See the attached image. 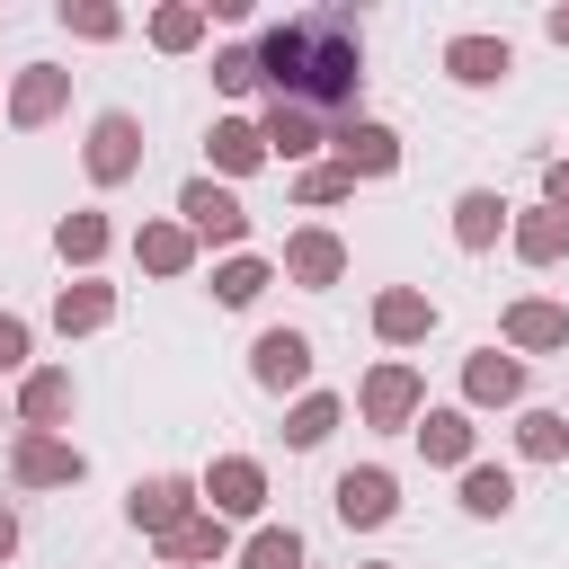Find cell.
Segmentation results:
<instances>
[{"instance_id":"9","label":"cell","mask_w":569,"mask_h":569,"mask_svg":"<svg viewBox=\"0 0 569 569\" xmlns=\"http://www.w3.org/2000/svg\"><path fill=\"white\" fill-rule=\"evenodd\" d=\"M196 489H204V507H213L222 525H240V516H267V462H258V453H213Z\"/></svg>"},{"instance_id":"32","label":"cell","mask_w":569,"mask_h":569,"mask_svg":"<svg viewBox=\"0 0 569 569\" xmlns=\"http://www.w3.org/2000/svg\"><path fill=\"white\" fill-rule=\"evenodd\" d=\"M507 507H516V471L471 462V471H462V516H480V525H489V516H507Z\"/></svg>"},{"instance_id":"29","label":"cell","mask_w":569,"mask_h":569,"mask_svg":"<svg viewBox=\"0 0 569 569\" xmlns=\"http://www.w3.org/2000/svg\"><path fill=\"white\" fill-rule=\"evenodd\" d=\"M338 418H347V400H338V391H302V400L284 409V445H293V453H311V445H329V436H338Z\"/></svg>"},{"instance_id":"4","label":"cell","mask_w":569,"mask_h":569,"mask_svg":"<svg viewBox=\"0 0 569 569\" xmlns=\"http://www.w3.org/2000/svg\"><path fill=\"white\" fill-rule=\"evenodd\" d=\"M80 169H89V187H124V178L142 169V116H133V107H107V116H89Z\"/></svg>"},{"instance_id":"26","label":"cell","mask_w":569,"mask_h":569,"mask_svg":"<svg viewBox=\"0 0 569 569\" xmlns=\"http://www.w3.org/2000/svg\"><path fill=\"white\" fill-rule=\"evenodd\" d=\"M160 560H169V569H204V560H231V525H222L213 507H196V516H187V525L160 542Z\"/></svg>"},{"instance_id":"40","label":"cell","mask_w":569,"mask_h":569,"mask_svg":"<svg viewBox=\"0 0 569 569\" xmlns=\"http://www.w3.org/2000/svg\"><path fill=\"white\" fill-rule=\"evenodd\" d=\"M0 107H9V71H0Z\"/></svg>"},{"instance_id":"10","label":"cell","mask_w":569,"mask_h":569,"mask_svg":"<svg viewBox=\"0 0 569 569\" xmlns=\"http://www.w3.org/2000/svg\"><path fill=\"white\" fill-rule=\"evenodd\" d=\"M329 160H338L347 178H391V169H400V133H391L382 116H338V124H329Z\"/></svg>"},{"instance_id":"2","label":"cell","mask_w":569,"mask_h":569,"mask_svg":"<svg viewBox=\"0 0 569 569\" xmlns=\"http://www.w3.org/2000/svg\"><path fill=\"white\" fill-rule=\"evenodd\" d=\"M356 418L382 427V436L418 427V418H427V382H418V365H409V356H382V365L356 382Z\"/></svg>"},{"instance_id":"24","label":"cell","mask_w":569,"mask_h":569,"mask_svg":"<svg viewBox=\"0 0 569 569\" xmlns=\"http://www.w3.org/2000/svg\"><path fill=\"white\" fill-rule=\"evenodd\" d=\"M107 320H116V284H107V276H71V284L53 293V329H62V338H98Z\"/></svg>"},{"instance_id":"33","label":"cell","mask_w":569,"mask_h":569,"mask_svg":"<svg viewBox=\"0 0 569 569\" xmlns=\"http://www.w3.org/2000/svg\"><path fill=\"white\" fill-rule=\"evenodd\" d=\"M231 560H240V569H311V560H302V533H293V525H258V533H249V542H240Z\"/></svg>"},{"instance_id":"18","label":"cell","mask_w":569,"mask_h":569,"mask_svg":"<svg viewBox=\"0 0 569 569\" xmlns=\"http://www.w3.org/2000/svg\"><path fill=\"white\" fill-rule=\"evenodd\" d=\"M204 160H213V178L231 187V178H258L276 151H267V133H258V116H213V124H204Z\"/></svg>"},{"instance_id":"8","label":"cell","mask_w":569,"mask_h":569,"mask_svg":"<svg viewBox=\"0 0 569 569\" xmlns=\"http://www.w3.org/2000/svg\"><path fill=\"white\" fill-rule=\"evenodd\" d=\"M311 365H320V356H311L302 329H258V338H249V382L276 391V400H284V391L302 400V391H311Z\"/></svg>"},{"instance_id":"20","label":"cell","mask_w":569,"mask_h":569,"mask_svg":"<svg viewBox=\"0 0 569 569\" xmlns=\"http://www.w3.org/2000/svg\"><path fill=\"white\" fill-rule=\"evenodd\" d=\"M373 338H382V347L436 338V293H427V284H382V293H373Z\"/></svg>"},{"instance_id":"27","label":"cell","mask_w":569,"mask_h":569,"mask_svg":"<svg viewBox=\"0 0 569 569\" xmlns=\"http://www.w3.org/2000/svg\"><path fill=\"white\" fill-rule=\"evenodd\" d=\"M204 27H213V18H204V0H160V9L142 18L151 53H196V44H204Z\"/></svg>"},{"instance_id":"23","label":"cell","mask_w":569,"mask_h":569,"mask_svg":"<svg viewBox=\"0 0 569 569\" xmlns=\"http://www.w3.org/2000/svg\"><path fill=\"white\" fill-rule=\"evenodd\" d=\"M133 267H142V276H187V267H196V231H187L178 213H151V222L133 231Z\"/></svg>"},{"instance_id":"21","label":"cell","mask_w":569,"mask_h":569,"mask_svg":"<svg viewBox=\"0 0 569 569\" xmlns=\"http://www.w3.org/2000/svg\"><path fill=\"white\" fill-rule=\"evenodd\" d=\"M409 436H418V453H427L436 471H471V462H480V427H471V409H427Z\"/></svg>"},{"instance_id":"5","label":"cell","mask_w":569,"mask_h":569,"mask_svg":"<svg viewBox=\"0 0 569 569\" xmlns=\"http://www.w3.org/2000/svg\"><path fill=\"white\" fill-rule=\"evenodd\" d=\"M9 480H18V489H80V480H89V453H80L71 436L18 427V436H9Z\"/></svg>"},{"instance_id":"37","label":"cell","mask_w":569,"mask_h":569,"mask_svg":"<svg viewBox=\"0 0 569 569\" xmlns=\"http://www.w3.org/2000/svg\"><path fill=\"white\" fill-rule=\"evenodd\" d=\"M542 204H551V213H569V151H560V160H542Z\"/></svg>"},{"instance_id":"25","label":"cell","mask_w":569,"mask_h":569,"mask_svg":"<svg viewBox=\"0 0 569 569\" xmlns=\"http://www.w3.org/2000/svg\"><path fill=\"white\" fill-rule=\"evenodd\" d=\"M507 249H516L525 267H560V258H569V213H551V204H516Z\"/></svg>"},{"instance_id":"31","label":"cell","mask_w":569,"mask_h":569,"mask_svg":"<svg viewBox=\"0 0 569 569\" xmlns=\"http://www.w3.org/2000/svg\"><path fill=\"white\" fill-rule=\"evenodd\" d=\"M53 18H62L71 44H116V36H124V9H116V0H62Z\"/></svg>"},{"instance_id":"12","label":"cell","mask_w":569,"mask_h":569,"mask_svg":"<svg viewBox=\"0 0 569 569\" xmlns=\"http://www.w3.org/2000/svg\"><path fill=\"white\" fill-rule=\"evenodd\" d=\"M498 338H507V356H560V347H569V302L516 293V302L498 311Z\"/></svg>"},{"instance_id":"39","label":"cell","mask_w":569,"mask_h":569,"mask_svg":"<svg viewBox=\"0 0 569 569\" xmlns=\"http://www.w3.org/2000/svg\"><path fill=\"white\" fill-rule=\"evenodd\" d=\"M18 551V507H0V560Z\"/></svg>"},{"instance_id":"28","label":"cell","mask_w":569,"mask_h":569,"mask_svg":"<svg viewBox=\"0 0 569 569\" xmlns=\"http://www.w3.org/2000/svg\"><path fill=\"white\" fill-rule=\"evenodd\" d=\"M267 284H276V258H258V249H240V258L213 267V302H222V311H249Z\"/></svg>"},{"instance_id":"3","label":"cell","mask_w":569,"mask_h":569,"mask_svg":"<svg viewBox=\"0 0 569 569\" xmlns=\"http://www.w3.org/2000/svg\"><path fill=\"white\" fill-rule=\"evenodd\" d=\"M178 222L196 231V249H231V258H240V240H249V204H240L222 178H187V187H178Z\"/></svg>"},{"instance_id":"38","label":"cell","mask_w":569,"mask_h":569,"mask_svg":"<svg viewBox=\"0 0 569 569\" xmlns=\"http://www.w3.org/2000/svg\"><path fill=\"white\" fill-rule=\"evenodd\" d=\"M542 36H551V44H569V0H560V9H542Z\"/></svg>"},{"instance_id":"6","label":"cell","mask_w":569,"mask_h":569,"mask_svg":"<svg viewBox=\"0 0 569 569\" xmlns=\"http://www.w3.org/2000/svg\"><path fill=\"white\" fill-rule=\"evenodd\" d=\"M196 507H204V489H196L187 471H151V480H133V489H124V525H133V533H151V542H169Z\"/></svg>"},{"instance_id":"13","label":"cell","mask_w":569,"mask_h":569,"mask_svg":"<svg viewBox=\"0 0 569 569\" xmlns=\"http://www.w3.org/2000/svg\"><path fill=\"white\" fill-rule=\"evenodd\" d=\"M62 107H71V71L62 62H18L9 71V124L18 133H44Z\"/></svg>"},{"instance_id":"14","label":"cell","mask_w":569,"mask_h":569,"mask_svg":"<svg viewBox=\"0 0 569 569\" xmlns=\"http://www.w3.org/2000/svg\"><path fill=\"white\" fill-rule=\"evenodd\" d=\"M462 409H525V356L471 347L462 356Z\"/></svg>"},{"instance_id":"15","label":"cell","mask_w":569,"mask_h":569,"mask_svg":"<svg viewBox=\"0 0 569 569\" xmlns=\"http://www.w3.org/2000/svg\"><path fill=\"white\" fill-rule=\"evenodd\" d=\"M80 409V382H71V365H27L18 373V427H36V436H62V418Z\"/></svg>"},{"instance_id":"30","label":"cell","mask_w":569,"mask_h":569,"mask_svg":"<svg viewBox=\"0 0 569 569\" xmlns=\"http://www.w3.org/2000/svg\"><path fill=\"white\" fill-rule=\"evenodd\" d=\"M516 453L525 462H569V418L560 409H516Z\"/></svg>"},{"instance_id":"7","label":"cell","mask_w":569,"mask_h":569,"mask_svg":"<svg viewBox=\"0 0 569 569\" xmlns=\"http://www.w3.org/2000/svg\"><path fill=\"white\" fill-rule=\"evenodd\" d=\"M329 507H338V525H347V533H373V525H391V516H400V480H391L382 462H347V471L329 480Z\"/></svg>"},{"instance_id":"17","label":"cell","mask_w":569,"mask_h":569,"mask_svg":"<svg viewBox=\"0 0 569 569\" xmlns=\"http://www.w3.org/2000/svg\"><path fill=\"white\" fill-rule=\"evenodd\" d=\"M258 133H267V151H276L284 169H311V160L329 151V116H311V107H284V98H267Z\"/></svg>"},{"instance_id":"19","label":"cell","mask_w":569,"mask_h":569,"mask_svg":"<svg viewBox=\"0 0 569 569\" xmlns=\"http://www.w3.org/2000/svg\"><path fill=\"white\" fill-rule=\"evenodd\" d=\"M507 222H516V204H507L498 187H462V196H453V249H462V258H489V249L507 240Z\"/></svg>"},{"instance_id":"22","label":"cell","mask_w":569,"mask_h":569,"mask_svg":"<svg viewBox=\"0 0 569 569\" xmlns=\"http://www.w3.org/2000/svg\"><path fill=\"white\" fill-rule=\"evenodd\" d=\"M116 249V222L98 213V204H80V213H62L53 222V258L71 267V276H98V258Z\"/></svg>"},{"instance_id":"35","label":"cell","mask_w":569,"mask_h":569,"mask_svg":"<svg viewBox=\"0 0 569 569\" xmlns=\"http://www.w3.org/2000/svg\"><path fill=\"white\" fill-rule=\"evenodd\" d=\"M213 89H222V98L267 89V80H258V44H222V53H213Z\"/></svg>"},{"instance_id":"16","label":"cell","mask_w":569,"mask_h":569,"mask_svg":"<svg viewBox=\"0 0 569 569\" xmlns=\"http://www.w3.org/2000/svg\"><path fill=\"white\" fill-rule=\"evenodd\" d=\"M507 71H516V44H507V36H480V27L445 36V80H453V89H498Z\"/></svg>"},{"instance_id":"1","label":"cell","mask_w":569,"mask_h":569,"mask_svg":"<svg viewBox=\"0 0 569 569\" xmlns=\"http://www.w3.org/2000/svg\"><path fill=\"white\" fill-rule=\"evenodd\" d=\"M258 80L267 98L284 107H311V116H356V89H365V18L356 9H293L258 36Z\"/></svg>"},{"instance_id":"41","label":"cell","mask_w":569,"mask_h":569,"mask_svg":"<svg viewBox=\"0 0 569 569\" xmlns=\"http://www.w3.org/2000/svg\"><path fill=\"white\" fill-rule=\"evenodd\" d=\"M365 569H400V560H365Z\"/></svg>"},{"instance_id":"34","label":"cell","mask_w":569,"mask_h":569,"mask_svg":"<svg viewBox=\"0 0 569 569\" xmlns=\"http://www.w3.org/2000/svg\"><path fill=\"white\" fill-rule=\"evenodd\" d=\"M347 196H356V178H347L338 160H311V169H293V204H311V213H320V204H347Z\"/></svg>"},{"instance_id":"11","label":"cell","mask_w":569,"mask_h":569,"mask_svg":"<svg viewBox=\"0 0 569 569\" xmlns=\"http://www.w3.org/2000/svg\"><path fill=\"white\" fill-rule=\"evenodd\" d=\"M276 276H284V284H302V293H329V284L347 276V240H338L329 222H302V231H284Z\"/></svg>"},{"instance_id":"36","label":"cell","mask_w":569,"mask_h":569,"mask_svg":"<svg viewBox=\"0 0 569 569\" xmlns=\"http://www.w3.org/2000/svg\"><path fill=\"white\" fill-rule=\"evenodd\" d=\"M27 356H36V329L18 311H0V373H27Z\"/></svg>"}]
</instances>
